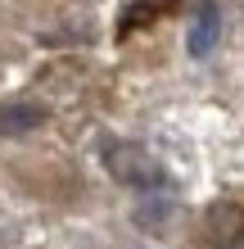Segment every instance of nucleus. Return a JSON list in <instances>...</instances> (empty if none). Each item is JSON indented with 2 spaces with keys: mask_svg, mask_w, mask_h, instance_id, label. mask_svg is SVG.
I'll return each mask as SVG.
<instances>
[{
  "mask_svg": "<svg viewBox=\"0 0 244 249\" xmlns=\"http://www.w3.org/2000/svg\"><path fill=\"white\" fill-rule=\"evenodd\" d=\"M109 172L118 181H127V186H140V190L163 186L159 163H154L145 150H136V145H113V150H109Z\"/></svg>",
  "mask_w": 244,
  "mask_h": 249,
  "instance_id": "1",
  "label": "nucleus"
},
{
  "mask_svg": "<svg viewBox=\"0 0 244 249\" xmlns=\"http://www.w3.org/2000/svg\"><path fill=\"white\" fill-rule=\"evenodd\" d=\"M217 41H222V14H217V5H199L195 9V18H190V36H185V46H190V54L195 59H208L212 50H217Z\"/></svg>",
  "mask_w": 244,
  "mask_h": 249,
  "instance_id": "2",
  "label": "nucleus"
},
{
  "mask_svg": "<svg viewBox=\"0 0 244 249\" xmlns=\"http://www.w3.org/2000/svg\"><path fill=\"white\" fill-rule=\"evenodd\" d=\"M41 123V109H27V105H14V109H0V127L9 131V136H23L27 127Z\"/></svg>",
  "mask_w": 244,
  "mask_h": 249,
  "instance_id": "3",
  "label": "nucleus"
}]
</instances>
